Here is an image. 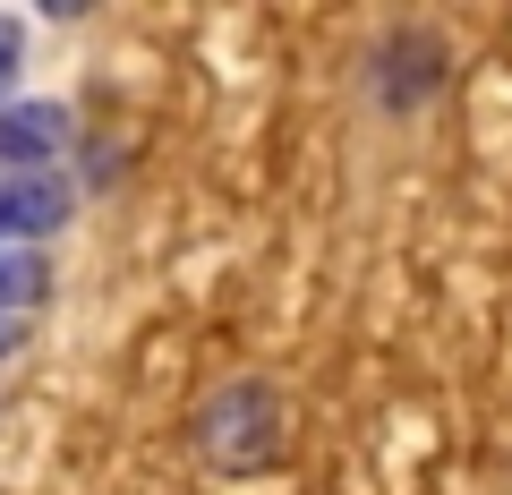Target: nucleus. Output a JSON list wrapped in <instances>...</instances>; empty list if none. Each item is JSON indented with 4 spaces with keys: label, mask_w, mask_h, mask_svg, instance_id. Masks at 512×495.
<instances>
[{
    "label": "nucleus",
    "mask_w": 512,
    "mask_h": 495,
    "mask_svg": "<svg viewBox=\"0 0 512 495\" xmlns=\"http://www.w3.org/2000/svg\"><path fill=\"white\" fill-rule=\"evenodd\" d=\"M282 444V410H274V385H222L214 402H205V453L222 461V470H265Z\"/></svg>",
    "instance_id": "nucleus-1"
},
{
    "label": "nucleus",
    "mask_w": 512,
    "mask_h": 495,
    "mask_svg": "<svg viewBox=\"0 0 512 495\" xmlns=\"http://www.w3.org/2000/svg\"><path fill=\"white\" fill-rule=\"evenodd\" d=\"M69 146V103H9L0 111V171H52Z\"/></svg>",
    "instance_id": "nucleus-2"
},
{
    "label": "nucleus",
    "mask_w": 512,
    "mask_h": 495,
    "mask_svg": "<svg viewBox=\"0 0 512 495\" xmlns=\"http://www.w3.org/2000/svg\"><path fill=\"white\" fill-rule=\"evenodd\" d=\"M43 274H52L43 248H0V316H9V308H35V299L52 291Z\"/></svg>",
    "instance_id": "nucleus-3"
},
{
    "label": "nucleus",
    "mask_w": 512,
    "mask_h": 495,
    "mask_svg": "<svg viewBox=\"0 0 512 495\" xmlns=\"http://www.w3.org/2000/svg\"><path fill=\"white\" fill-rule=\"evenodd\" d=\"M18 60H26V26L0 18V111H9V94H18Z\"/></svg>",
    "instance_id": "nucleus-4"
},
{
    "label": "nucleus",
    "mask_w": 512,
    "mask_h": 495,
    "mask_svg": "<svg viewBox=\"0 0 512 495\" xmlns=\"http://www.w3.org/2000/svg\"><path fill=\"white\" fill-rule=\"evenodd\" d=\"M9 342H18V325H9V316H0V350H9Z\"/></svg>",
    "instance_id": "nucleus-5"
}]
</instances>
